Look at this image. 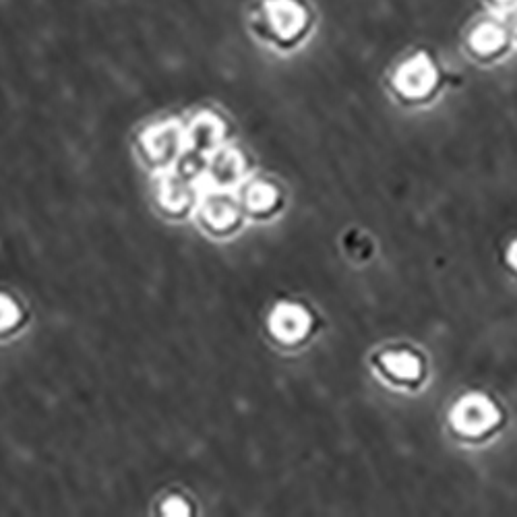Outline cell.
I'll use <instances>...</instances> for the list:
<instances>
[{"label":"cell","instance_id":"4","mask_svg":"<svg viewBox=\"0 0 517 517\" xmlns=\"http://www.w3.org/2000/svg\"><path fill=\"white\" fill-rule=\"evenodd\" d=\"M486 418H489V412L482 410V408L476 406V404L466 406L464 412H462V422L468 424L466 429H482L484 424H486Z\"/></svg>","mask_w":517,"mask_h":517},{"label":"cell","instance_id":"1","mask_svg":"<svg viewBox=\"0 0 517 517\" xmlns=\"http://www.w3.org/2000/svg\"><path fill=\"white\" fill-rule=\"evenodd\" d=\"M313 11L304 0H261L253 15L255 32L280 48L298 44L311 32Z\"/></svg>","mask_w":517,"mask_h":517},{"label":"cell","instance_id":"2","mask_svg":"<svg viewBox=\"0 0 517 517\" xmlns=\"http://www.w3.org/2000/svg\"><path fill=\"white\" fill-rule=\"evenodd\" d=\"M509 27L499 25L497 21H480L478 25L472 27V32L468 36V46L470 50L482 58H497L499 54H503L509 48Z\"/></svg>","mask_w":517,"mask_h":517},{"label":"cell","instance_id":"5","mask_svg":"<svg viewBox=\"0 0 517 517\" xmlns=\"http://www.w3.org/2000/svg\"><path fill=\"white\" fill-rule=\"evenodd\" d=\"M493 5H497V7H501V5H507V3H513V0H491Z\"/></svg>","mask_w":517,"mask_h":517},{"label":"cell","instance_id":"3","mask_svg":"<svg viewBox=\"0 0 517 517\" xmlns=\"http://www.w3.org/2000/svg\"><path fill=\"white\" fill-rule=\"evenodd\" d=\"M437 79V69L431 65V60L424 56H416L398 71L400 91L408 98H420L433 89Z\"/></svg>","mask_w":517,"mask_h":517}]
</instances>
